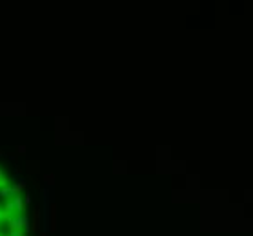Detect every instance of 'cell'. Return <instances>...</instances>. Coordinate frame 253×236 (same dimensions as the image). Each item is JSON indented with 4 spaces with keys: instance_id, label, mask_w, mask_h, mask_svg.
Here are the masks:
<instances>
[{
    "instance_id": "1",
    "label": "cell",
    "mask_w": 253,
    "mask_h": 236,
    "mask_svg": "<svg viewBox=\"0 0 253 236\" xmlns=\"http://www.w3.org/2000/svg\"><path fill=\"white\" fill-rule=\"evenodd\" d=\"M40 207L33 209V224H31V231H38L40 229Z\"/></svg>"
},
{
    "instance_id": "2",
    "label": "cell",
    "mask_w": 253,
    "mask_h": 236,
    "mask_svg": "<svg viewBox=\"0 0 253 236\" xmlns=\"http://www.w3.org/2000/svg\"><path fill=\"white\" fill-rule=\"evenodd\" d=\"M13 204H15V209L18 211V214H24L26 211V204H24V198L18 194V196H13Z\"/></svg>"
},
{
    "instance_id": "3",
    "label": "cell",
    "mask_w": 253,
    "mask_h": 236,
    "mask_svg": "<svg viewBox=\"0 0 253 236\" xmlns=\"http://www.w3.org/2000/svg\"><path fill=\"white\" fill-rule=\"evenodd\" d=\"M24 187H26V182H24V180H18L16 184H13V185H11V189H13V196H18L20 191H22Z\"/></svg>"
},
{
    "instance_id": "4",
    "label": "cell",
    "mask_w": 253,
    "mask_h": 236,
    "mask_svg": "<svg viewBox=\"0 0 253 236\" xmlns=\"http://www.w3.org/2000/svg\"><path fill=\"white\" fill-rule=\"evenodd\" d=\"M7 196H13V189H11V185L0 189V198H7Z\"/></svg>"
},
{
    "instance_id": "5",
    "label": "cell",
    "mask_w": 253,
    "mask_h": 236,
    "mask_svg": "<svg viewBox=\"0 0 253 236\" xmlns=\"http://www.w3.org/2000/svg\"><path fill=\"white\" fill-rule=\"evenodd\" d=\"M4 211H7V213L11 214L13 211H16V209H15V204H13V202H7V204H5V207H4Z\"/></svg>"
},
{
    "instance_id": "6",
    "label": "cell",
    "mask_w": 253,
    "mask_h": 236,
    "mask_svg": "<svg viewBox=\"0 0 253 236\" xmlns=\"http://www.w3.org/2000/svg\"><path fill=\"white\" fill-rule=\"evenodd\" d=\"M44 180H46V184H47V185H53V184H55V176H53V175H46V176H44Z\"/></svg>"
},
{
    "instance_id": "7",
    "label": "cell",
    "mask_w": 253,
    "mask_h": 236,
    "mask_svg": "<svg viewBox=\"0 0 253 236\" xmlns=\"http://www.w3.org/2000/svg\"><path fill=\"white\" fill-rule=\"evenodd\" d=\"M16 151H18V155H26V145H18Z\"/></svg>"
},
{
    "instance_id": "8",
    "label": "cell",
    "mask_w": 253,
    "mask_h": 236,
    "mask_svg": "<svg viewBox=\"0 0 253 236\" xmlns=\"http://www.w3.org/2000/svg\"><path fill=\"white\" fill-rule=\"evenodd\" d=\"M9 236H24V231H11Z\"/></svg>"
},
{
    "instance_id": "9",
    "label": "cell",
    "mask_w": 253,
    "mask_h": 236,
    "mask_svg": "<svg viewBox=\"0 0 253 236\" xmlns=\"http://www.w3.org/2000/svg\"><path fill=\"white\" fill-rule=\"evenodd\" d=\"M24 204H26V205H29V204H31V194H29V193H27V196L24 198Z\"/></svg>"
},
{
    "instance_id": "10",
    "label": "cell",
    "mask_w": 253,
    "mask_h": 236,
    "mask_svg": "<svg viewBox=\"0 0 253 236\" xmlns=\"http://www.w3.org/2000/svg\"><path fill=\"white\" fill-rule=\"evenodd\" d=\"M38 236H47V234H46V231H42V233H40Z\"/></svg>"
}]
</instances>
